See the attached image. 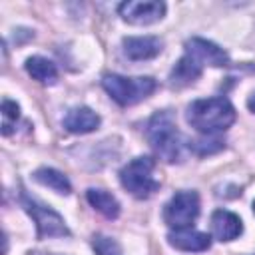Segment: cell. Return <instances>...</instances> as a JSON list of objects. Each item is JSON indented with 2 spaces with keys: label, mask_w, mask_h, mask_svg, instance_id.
<instances>
[{
  "label": "cell",
  "mask_w": 255,
  "mask_h": 255,
  "mask_svg": "<svg viewBox=\"0 0 255 255\" xmlns=\"http://www.w3.org/2000/svg\"><path fill=\"white\" fill-rule=\"evenodd\" d=\"M167 241L171 247L179 251H207L211 247V237L203 231H195L191 227L187 229H175L167 235Z\"/></svg>",
  "instance_id": "11"
},
{
  "label": "cell",
  "mask_w": 255,
  "mask_h": 255,
  "mask_svg": "<svg viewBox=\"0 0 255 255\" xmlns=\"http://www.w3.org/2000/svg\"><path fill=\"white\" fill-rule=\"evenodd\" d=\"M211 231L219 241H233L243 233V223L239 215L227 209H215L211 215Z\"/></svg>",
  "instance_id": "10"
},
{
  "label": "cell",
  "mask_w": 255,
  "mask_h": 255,
  "mask_svg": "<svg viewBox=\"0 0 255 255\" xmlns=\"http://www.w3.org/2000/svg\"><path fill=\"white\" fill-rule=\"evenodd\" d=\"M185 54L191 56L199 66H213V68H221L229 64V56L223 48H219L217 44L203 40V38H191L185 42Z\"/></svg>",
  "instance_id": "8"
},
{
  "label": "cell",
  "mask_w": 255,
  "mask_h": 255,
  "mask_svg": "<svg viewBox=\"0 0 255 255\" xmlns=\"http://www.w3.org/2000/svg\"><path fill=\"white\" fill-rule=\"evenodd\" d=\"M100 116L88 108V106H80V108H72L66 118H64V128L72 133H90L100 126Z\"/></svg>",
  "instance_id": "12"
},
{
  "label": "cell",
  "mask_w": 255,
  "mask_h": 255,
  "mask_svg": "<svg viewBox=\"0 0 255 255\" xmlns=\"http://www.w3.org/2000/svg\"><path fill=\"white\" fill-rule=\"evenodd\" d=\"M199 215L197 191H177L163 207V221L173 229H187Z\"/></svg>",
  "instance_id": "5"
},
{
  "label": "cell",
  "mask_w": 255,
  "mask_h": 255,
  "mask_svg": "<svg viewBox=\"0 0 255 255\" xmlns=\"http://www.w3.org/2000/svg\"><path fill=\"white\" fill-rule=\"evenodd\" d=\"M201 74H203V66H199L191 56L183 54L169 74V84L175 88H183V86L193 84Z\"/></svg>",
  "instance_id": "13"
},
{
  "label": "cell",
  "mask_w": 255,
  "mask_h": 255,
  "mask_svg": "<svg viewBox=\"0 0 255 255\" xmlns=\"http://www.w3.org/2000/svg\"><path fill=\"white\" fill-rule=\"evenodd\" d=\"M102 86L112 96V100L118 102L120 106H133V104L149 98L157 88L155 80L149 76L128 78V76H120V74L104 76Z\"/></svg>",
  "instance_id": "3"
},
{
  "label": "cell",
  "mask_w": 255,
  "mask_h": 255,
  "mask_svg": "<svg viewBox=\"0 0 255 255\" xmlns=\"http://www.w3.org/2000/svg\"><path fill=\"white\" fill-rule=\"evenodd\" d=\"M253 211H255V201H253Z\"/></svg>",
  "instance_id": "20"
},
{
  "label": "cell",
  "mask_w": 255,
  "mask_h": 255,
  "mask_svg": "<svg viewBox=\"0 0 255 255\" xmlns=\"http://www.w3.org/2000/svg\"><path fill=\"white\" fill-rule=\"evenodd\" d=\"M187 124L203 135H215L225 131L235 122V108L227 98H203L187 106Z\"/></svg>",
  "instance_id": "1"
},
{
  "label": "cell",
  "mask_w": 255,
  "mask_h": 255,
  "mask_svg": "<svg viewBox=\"0 0 255 255\" xmlns=\"http://www.w3.org/2000/svg\"><path fill=\"white\" fill-rule=\"evenodd\" d=\"M92 247L96 255H122V247L114 237H108L104 233H96L92 237Z\"/></svg>",
  "instance_id": "17"
},
{
  "label": "cell",
  "mask_w": 255,
  "mask_h": 255,
  "mask_svg": "<svg viewBox=\"0 0 255 255\" xmlns=\"http://www.w3.org/2000/svg\"><path fill=\"white\" fill-rule=\"evenodd\" d=\"M247 108H249V110H251V112L255 114V94H253V96H251V98L247 100Z\"/></svg>",
  "instance_id": "19"
},
{
  "label": "cell",
  "mask_w": 255,
  "mask_h": 255,
  "mask_svg": "<svg viewBox=\"0 0 255 255\" xmlns=\"http://www.w3.org/2000/svg\"><path fill=\"white\" fill-rule=\"evenodd\" d=\"M147 139H149L151 147L155 149V153L161 159H165L167 163H177L185 155L187 141L179 133L173 116L165 110L151 116V120L147 124Z\"/></svg>",
  "instance_id": "2"
},
{
  "label": "cell",
  "mask_w": 255,
  "mask_h": 255,
  "mask_svg": "<svg viewBox=\"0 0 255 255\" xmlns=\"http://www.w3.org/2000/svg\"><path fill=\"white\" fill-rule=\"evenodd\" d=\"M18 118H20V106L12 100H4L2 102V120H4L2 122V133L4 135H8L12 131V126L18 122Z\"/></svg>",
  "instance_id": "18"
},
{
  "label": "cell",
  "mask_w": 255,
  "mask_h": 255,
  "mask_svg": "<svg viewBox=\"0 0 255 255\" xmlns=\"http://www.w3.org/2000/svg\"><path fill=\"white\" fill-rule=\"evenodd\" d=\"M155 161L147 155H139L120 169L122 187L137 199H147L159 189V181L153 177Z\"/></svg>",
  "instance_id": "4"
},
{
  "label": "cell",
  "mask_w": 255,
  "mask_h": 255,
  "mask_svg": "<svg viewBox=\"0 0 255 255\" xmlns=\"http://www.w3.org/2000/svg\"><path fill=\"white\" fill-rule=\"evenodd\" d=\"M122 44H124V54L133 62L151 60L163 48V42L157 36H128L124 38Z\"/></svg>",
  "instance_id": "9"
},
{
  "label": "cell",
  "mask_w": 255,
  "mask_h": 255,
  "mask_svg": "<svg viewBox=\"0 0 255 255\" xmlns=\"http://www.w3.org/2000/svg\"><path fill=\"white\" fill-rule=\"evenodd\" d=\"M22 205L28 211V215L34 219L40 239H44V237H68L70 235V229L64 223L62 215L58 211H54L52 207L42 205L40 201L32 199L26 193H22Z\"/></svg>",
  "instance_id": "6"
},
{
  "label": "cell",
  "mask_w": 255,
  "mask_h": 255,
  "mask_svg": "<svg viewBox=\"0 0 255 255\" xmlns=\"http://www.w3.org/2000/svg\"><path fill=\"white\" fill-rule=\"evenodd\" d=\"M34 179H36L38 183H42V185H46V187L58 191V193H64V195H68V193L72 191L70 179H68L62 171H58V169H54V167H40V169H36V171H34Z\"/></svg>",
  "instance_id": "16"
},
{
  "label": "cell",
  "mask_w": 255,
  "mask_h": 255,
  "mask_svg": "<svg viewBox=\"0 0 255 255\" xmlns=\"http://www.w3.org/2000/svg\"><path fill=\"white\" fill-rule=\"evenodd\" d=\"M26 72L40 84L52 86L58 82V68L52 60L42 58V56H32L26 60Z\"/></svg>",
  "instance_id": "14"
},
{
  "label": "cell",
  "mask_w": 255,
  "mask_h": 255,
  "mask_svg": "<svg viewBox=\"0 0 255 255\" xmlns=\"http://www.w3.org/2000/svg\"><path fill=\"white\" fill-rule=\"evenodd\" d=\"M118 12L128 24L147 26V24L159 22L165 16V2H159V0H147V2L128 0V2L120 4Z\"/></svg>",
  "instance_id": "7"
},
{
  "label": "cell",
  "mask_w": 255,
  "mask_h": 255,
  "mask_svg": "<svg viewBox=\"0 0 255 255\" xmlns=\"http://www.w3.org/2000/svg\"><path fill=\"white\" fill-rule=\"evenodd\" d=\"M86 197H88L90 205H92L96 211H100L104 217L116 219V217L120 215V201H118L112 193H108L106 189L90 187V189L86 191Z\"/></svg>",
  "instance_id": "15"
}]
</instances>
